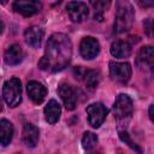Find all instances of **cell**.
I'll list each match as a JSON object with an SVG mask.
<instances>
[{"instance_id":"obj_1","label":"cell","mask_w":154,"mask_h":154,"mask_svg":"<svg viewBox=\"0 0 154 154\" xmlns=\"http://www.w3.org/2000/svg\"><path fill=\"white\" fill-rule=\"evenodd\" d=\"M71 57V40L65 34L57 32L48 38L45 54L38 61V67L47 72H58L70 64Z\"/></svg>"},{"instance_id":"obj_2","label":"cell","mask_w":154,"mask_h":154,"mask_svg":"<svg viewBox=\"0 0 154 154\" xmlns=\"http://www.w3.org/2000/svg\"><path fill=\"white\" fill-rule=\"evenodd\" d=\"M134 8L129 2L119 1L117 2V12L114 20V32L122 34L128 31L134 23Z\"/></svg>"},{"instance_id":"obj_3","label":"cell","mask_w":154,"mask_h":154,"mask_svg":"<svg viewBox=\"0 0 154 154\" xmlns=\"http://www.w3.org/2000/svg\"><path fill=\"white\" fill-rule=\"evenodd\" d=\"M2 96L10 107H16L22 101V84L18 78H10L4 83Z\"/></svg>"},{"instance_id":"obj_4","label":"cell","mask_w":154,"mask_h":154,"mask_svg":"<svg viewBox=\"0 0 154 154\" xmlns=\"http://www.w3.org/2000/svg\"><path fill=\"white\" fill-rule=\"evenodd\" d=\"M131 66L129 63H119V61H111L109 63V76L113 81L118 83H128L131 78Z\"/></svg>"},{"instance_id":"obj_5","label":"cell","mask_w":154,"mask_h":154,"mask_svg":"<svg viewBox=\"0 0 154 154\" xmlns=\"http://www.w3.org/2000/svg\"><path fill=\"white\" fill-rule=\"evenodd\" d=\"M134 109L132 100L126 94H119L116 97L114 105H113V113L117 119H124L131 116Z\"/></svg>"},{"instance_id":"obj_6","label":"cell","mask_w":154,"mask_h":154,"mask_svg":"<svg viewBox=\"0 0 154 154\" xmlns=\"http://www.w3.org/2000/svg\"><path fill=\"white\" fill-rule=\"evenodd\" d=\"M87 114H88L89 124L93 128H99L103 123L107 116V108L102 103L95 102L87 107Z\"/></svg>"},{"instance_id":"obj_7","label":"cell","mask_w":154,"mask_h":154,"mask_svg":"<svg viewBox=\"0 0 154 154\" xmlns=\"http://www.w3.org/2000/svg\"><path fill=\"white\" fill-rule=\"evenodd\" d=\"M66 11H67V14H69L70 19L72 22H75V23H79V22L84 20L88 17V13H89L87 4L82 2V1L67 2Z\"/></svg>"},{"instance_id":"obj_8","label":"cell","mask_w":154,"mask_h":154,"mask_svg":"<svg viewBox=\"0 0 154 154\" xmlns=\"http://www.w3.org/2000/svg\"><path fill=\"white\" fill-rule=\"evenodd\" d=\"M79 52L84 59H87V60L94 59V58H96V55L100 52V43L96 38H94L91 36H87L81 41Z\"/></svg>"},{"instance_id":"obj_9","label":"cell","mask_w":154,"mask_h":154,"mask_svg":"<svg viewBox=\"0 0 154 154\" xmlns=\"http://www.w3.org/2000/svg\"><path fill=\"white\" fill-rule=\"evenodd\" d=\"M58 94L60 95L66 109L69 111L75 109L77 103V94H76V90L72 88V85L67 83H61L58 88Z\"/></svg>"},{"instance_id":"obj_10","label":"cell","mask_w":154,"mask_h":154,"mask_svg":"<svg viewBox=\"0 0 154 154\" xmlns=\"http://www.w3.org/2000/svg\"><path fill=\"white\" fill-rule=\"evenodd\" d=\"M76 77L83 81L84 85L88 89H94L100 82V73L96 70H84L82 67L75 69Z\"/></svg>"},{"instance_id":"obj_11","label":"cell","mask_w":154,"mask_h":154,"mask_svg":"<svg viewBox=\"0 0 154 154\" xmlns=\"http://www.w3.org/2000/svg\"><path fill=\"white\" fill-rule=\"evenodd\" d=\"M26 93H28L30 100L34 103L38 105L45 100V97L47 95V89L42 83H40L37 81H30L26 84Z\"/></svg>"},{"instance_id":"obj_12","label":"cell","mask_w":154,"mask_h":154,"mask_svg":"<svg viewBox=\"0 0 154 154\" xmlns=\"http://www.w3.org/2000/svg\"><path fill=\"white\" fill-rule=\"evenodd\" d=\"M12 7L17 13H20L24 17H30L40 12L41 2L40 1H14L12 4Z\"/></svg>"},{"instance_id":"obj_13","label":"cell","mask_w":154,"mask_h":154,"mask_svg":"<svg viewBox=\"0 0 154 154\" xmlns=\"http://www.w3.org/2000/svg\"><path fill=\"white\" fill-rule=\"evenodd\" d=\"M43 29L40 26H30L25 30L24 32V38L26 41V43L29 46H31L32 48H38L41 46L42 38H43Z\"/></svg>"},{"instance_id":"obj_14","label":"cell","mask_w":154,"mask_h":154,"mask_svg":"<svg viewBox=\"0 0 154 154\" xmlns=\"http://www.w3.org/2000/svg\"><path fill=\"white\" fill-rule=\"evenodd\" d=\"M24 58V53H23V49L19 45H12L10 46L6 52H5V55H4V59H5V63L7 65H18Z\"/></svg>"},{"instance_id":"obj_15","label":"cell","mask_w":154,"mask_h":154,"mask_svg":"<svg viewBox=\"0 0 154 154\" xmlns=\"http://www.w3.org/2000/svg\"><path fill=\"white\" fill-rule=\"evenodd\" d=\"M38 129L31 124V123H26L23 128V132H22V137H23V141L24 143L28 146V147H35L37 144V141H38Z\"/></svg>"},{"instance_id":"obj_16","label":"cell","mask_w":154,"mask_h":154,"mask_svg":"<svg viewBox=\"0 0 154 154\" xmlns=\"http://www.w3.org/2000/svg\"><path fill=\"white\" fill-rule=\"evenodd\" d=\"M61 108L57 100L52 99L48 101V103L45 107V118L49 124H55L60 118Z\"/></svg>"},{"instance_id":"obj_17","label":"cell","mask_w":154,"mask_h":154,"mask_svg":"<svg viewBox=\"0 0 154 154\" xmlns=\"http://www.w3.org/2000/svg\"><path fill=\"white\" fill-rule=\"evenodd\" d=\"M137 64L141 67H147L150 70L154 64V47L146 46L141 48L137 54Z\"/></svg>"},{"instance_id":"obj_18","label":"cell","mask_w":154,"mask_h":154,"mask_svg":"<svg viewBox=\"0 0 154 154\" xmlns=\"http://www.w3.org/2000/svg\"><path fill=\"white\" fill-rule=\"evenodd\" d=\"M111 54L116 58H128L131 54V46L128 41H114L111 45Z\"/></svg>"},{"instance_id":"obj_19","label":"cell","mask_w":154,"mask_h":154,"mask_svg":"<svg viewBox=\"0 0 154 154\" xmlns=\"http://www.w3.org/2000/svg\"><path fill=\"white\" fill-rule=\"evenodd\" d=\"M13 137V125L6 119L0 122V141L2 146H7Z\"/></svg>"},{"instance_id":"obj_20","label":"cell","mask_w":154,"mask_h":154,"mask_svg":"<svg viewBox=\"0 0 154 154\" xmlns=\"http://www.w3.org/2000/svg\"><path fill=\"white\" fill-rule=\"evenodd\" d=\"M97 144V136L93 132H85L82 137V146L85 150H90L93 149L95 146Z\"/></svg>"},{"instance_id":"obj_21","label":"cell","mask_w":154,"mask_h":154,"mask_svg":"<svg viewBox=\"0 0 154 154\" xmlns=\"http://www.w3.org/2000/svg\"><path fill=\"white\" fill-rule=\"evenodd\" d=\"M109 1H91V5L95 8V19L101 22L103 19V12L109 6Z\"/></svg>"},{"instance_id":"obj_22","label":"cell","mask_w":154,"mask_h":154,"mask_svg":"<svg viewBox=\"0 0 154 154\" xmlns=\"http://www.w3.org/2000/svg\"><path fill=\"white\" fill-rule=\"evenodd\" d=\"M119 136H120V138H122V141H124L131 149H134V150H136L138 154H142V149L130 138V136L128 135V132H125V131H120L119 132Z\"/></svg>"},{"instance_id":"obj_23","label":"cell","mask_w":154,"mask_h":154,"mask_svg":"<svg viewBox=\"0 0 154 154\" xmlns=\"http://www.w3.org/2000/svg\"><path fill=\"white\" fill-rule=\"evenodd\" d=\"M148 29V32H149V35H152L153 37H154V19L153 20H150V22H148V26H147Z\"/></svg>"},{"instance_id":"obj_24","label":"cell","mask_w":154,"mask_h":154,"mask_svg":"<svg viewBox=\"0 0 154 154\" xmlns=\"http://www.w3.org/2000/svg\"><path fill=\"white\" fill-rule=\"evenodd\" d=\"M149 117H150L152 122L154 123V105H152V106L149 107Z\"/></svg>"},{"instance_id":"obj_25","label":"cell","mask_w":154,"mask_h":154,"mask_svg":"<svg viewBox=\"0 0 154 154\" xmlns=\"http://www.w3.org/2000/svg\"><path fill=\"white\" fill-rule=\"evenodd\" d=\"M150 71L154 73V64H153V66H152V69H150Z\"/></svg>"}]
</instances>
